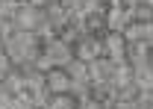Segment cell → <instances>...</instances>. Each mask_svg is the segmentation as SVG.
Returning a JSON list of instances; mask_svg holds the SVG:
<instances>
[{"label":"cell","mask_w":153,"mask_h":109,"mask_svg":"<svg viewBox=\"0 0 153 109\" xmlns=\"http://www.w3.org/2000/svg\"><path fill=\"white\" fill-rule=\"evenodd\" d=\"M50 86H53V91H71V80H68L62 71H53V77H50Z\"/></svg>","instance_id":"cell-1"}]
</instances>
